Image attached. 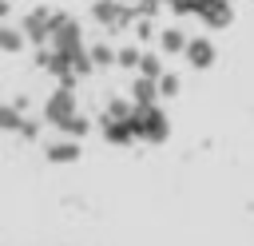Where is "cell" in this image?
<instances>
[{"label":"cell","mask_w":254,"mask_h":246,"mask_svg":"<svg viewBox=\"0 0 254 246\" xmlns=\"http://www.w3.org/2000/svg\"><path fill=\"white\" fill-rule=\"evenodd\" d=\"M131 103H135V107H151V103H159V79L135 75V79H131Z\"/></svg>","instance_id":"cell-7"},{"label":"cell","mask_w":254,"mask_h":246,"mask_svg":"<svg viewBox=\"0 0 254 246\" xmlns=\"http://www.w3.org/2000/svg\"><path fill=\"white\" fill-rule=\"evenodd\" d=\"M103 139H107L111 147H131V143L139 139L135 115H131V119H103Z\"/></svg>","instance_id":"cell-5"},{"label":"cell","mask_w":254,"mask_h":246,"mask_svg":"<svg viewBox=\"0 0 254 246\" xmlns=\"http://www.w3.org/2000/svg\"><path fill=\"white\" fill-rule=\"evenodd\" d=\"M139 75H147V79H163V75H167L155 52H143V63H139Z\"/></svg>","instance_id":"cell-14"},{"label":"cell","mask_w":254,"mask_h":246,"mask_svg":"<svg viewBox=\"0 0 254 246\" xmlns=\"http://www.w3.org/2000/svg\"><path fill=\"white\" fill-rule=\"evenodd\" d=\"M91 20L103 24V28H123V24H135V8H123L119 0H95Z\"/></svg>","instance_id":"cell-4"},{"label":"cell","mask_w":254,"mask_h":246,"mask_svg":"<svg viewBox=\"0 0 254 246\" xmlns=\"http://www.w3.org/2000/svg\"><path fill=\"white\" fill-rule=\"evenodd\" d=\"M87 56H91V63H95V67H111V63H119V52H111L103 40H95V44L87 48Z\"/></svg>","instance_id":"cell-13"},{"label":"cell","mask_w":254,"mask_h":246,"mask_svg":"<svg viewBox=\"0 0 254 246\" xmlns=\"http://www.w3.org/2000/svg\"><path fill=\"white\" fill-rule=\"evenodd\" d=\"M24 123H28V119H24V99H16V103H4V107H0V127H4L8 135H20V131H24Z\"/></svg>","instance_id":"cell-10"},{"label":"cell","mask_w":254,"mask_h":246,"mask_svg":"<svg viewBox=\"0 0 254 246\" xmlns=\"http://www.w3.org/2000/svg\"><path fill=\"white\" fill-rule=\"evenodd\" d=\"M159 4H175V0H159Z\"/></svg>","instance_id":"cell-19"},{"label":"cell","mask_w":254,"mask_h":246,"mask_svg":"<svg viewBox=\"0 0 254 246\" xmlns=\"http://www.w3.org/2000/svg\"><path fill=\"white\" fill-rule=\"evenodd\" d=\"M24 36H28L36 48L52 44V36H56V24H52V8H48V4H40V8H32V12L24 16Z\"/></svg>","instance_id":"cell-3"},{"label":"cell","mask_w":254,"mask_h":246,"mask_svg":"<svg viewBox=\"0 0 254 246\" xmlns=\"http://www.w3.org/2000/svg\"><path fill=\"white\" fill-rule=\"evenodd\" d=\"M206 28H226L230 20H234V8H230V0H206V8H202V16H198Z\"/></svg>","instance_id":"cell-8"},{"label":"cell","mask_w":254,"mask_h":246,"mask_svg":"<svg viewBox=\"0 0 254 246\" xmlns=\"http://www.w3.org/2000/svg\"><path fill=\"white\" fill-rule=\"evenodd\" d=\"M214 40H206V36H190V44H187V63L194 67V71H206L210 63H214Z\"/></svg>","instance_id":"cell-6"},{"label":"cell","mask_w":254,"mask_h":246,"mask_svg":"<svg viewBox=\"0 0 254 246\" xmlns=\"http://www.w3.org/2000/svg\"><path fill=\"white\" fill-rule=\"evenodd\" d=\"M119 4H123V0H119Z\"/></svg>","instance_id":"cell-20"},{"label":"cell","mask_w":254,"mask_h":246,"mask_svg":"<svg viewBox=\"0 0 254 246\" xmlns=\"http://www.w3.org/2000/svg\"><path fill=\"white\" fill-rule=\"evenodd\" d=\"M139 63H143V52L139 48H119V67H131V71H139Z\"/></svg>","instance_id":"cell-16"},{"label":"cell","mask_w":254,"mask_h":246,"mask_svg":"<svg viewBox=\"0 0 254 246\" xmlns=\"http://www.w3.org/2000/svg\"><path fill=\"white\" fill-rule=\"evenodd\" d=\"M24 40H28V36H24V28L0 24V48H4V52H20V48H24Z\"/></svg>","instance_id":"cell-12"},{"label":"cell","mask_w":254,"mask_h":246,"mask_svg":"<svg viewBox=\"0 0 254 246\" xmlns=\"http://www.w3.org/2000/svg\"><path fill=\"white\" fill-rule=\"evenodd\" d=\"M75 115H79V111H75V91L56 87V91L48 95V103H44V119H48L56 131H64V127H67Z\"/></svg>","instance_id":"cell-2"},{"label":"cell","mask_w":254,"mask_h":246,"mask_svg":"<svg viewBox=\"0 0 254 246\" xmlns=\"http://www.w3.org/2000/svg\"><path fill=\"white\" fill-rule=\"evenodd\" d=\"M44 155H48V163H75L79 159V143L75 139H52L48 147H44Z\"/></svg>","instance_id":"cell-9"},{"label":"cell","mask_w":254,"mask_h":246,"mask_svg":"<svg viewBox=\"0 0 254 246\" xmlns=\"http://www.w3.org/2000/svg\"><path fill=\"white\" fill-rule=\"evenodd\" d=\"M159 95H167V99L179 95V75H175V71H167V75L159 79Z\"/></svg>","instance_id":"cell-17"},{"label":"cell","mask_w":254,"mask_h":246,"mask_svg":"<svg viewBox=\"0 0 254 246\" xmlns=\"http://www.w3.org/2000/svg\"><path fill=\"white\" fill-rule=\"evenodd\" d=\"M87 131H91V123H87L83 115H75V119H71V123H67V127L60 131V135H64V139H75V143H79V139H83Z\"/></svg>","instance_id":"cell-15"},{"label":"cell","mask_w":254,"mask_h":246,"mask_svg":"<svg viewBox=\"0 0 254 246\" xmlns=\"http://www.w3.org/2000/svg\"><path fill=\"white\" fill-rule=\"evenodd\" d=\"M187 44H190V36H183L179 28H163L159 32V52H167V56H187Z\"/></svg>","instance_id":"cell-11"},{"label":"cell","mask_w":254,"mask_h":246,"mask_svg":"<svg viewBox=\"0 0 254 246\" xmlns=\"http://www.w3.org/2000/svg\"><path fill=\"white\" fill-rule=\"evenodd\" d=\"M20 135H24V139H36V135H40V123H36V119H28V123H24V131H20Z\"/></svg>","instance_id":"cell-18"},{"label":"cell","mask_w":254,"mask_h":246,"mask_svg":"<svg viewBox=\"0 0 254 246\" xmlns=\"http://www.w3.org/2000/svg\"><path fill=\"white\" fill-rule=\"evenodd\" d=\"M135 131H139L143 143H167V135H171V119L163 115L159 103H151V107H135Z\"/></svg>","instance_id":"cell-1"}]
</instances>
